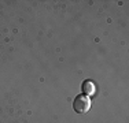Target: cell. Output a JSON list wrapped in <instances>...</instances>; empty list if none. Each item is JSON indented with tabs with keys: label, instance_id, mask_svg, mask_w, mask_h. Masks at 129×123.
<instances>
[{
	"label": "cell",
	"instance_id": "obj_1",
	"mask_svg": "<svg viewBox=\"0 0 129 123\" xmlns=\"http://www.w3.org/2000/svg\"><path fill=\"white\" fill-rule=\"evenodd\" d=\"M73 108L77 113H85L91 108V100L88 96H78L73 101Z\"/></svg>",
	"mask_w": 129,
	"mask_h": 123
},
{
	"label": "cell",
	"instance_id": "obj_2",
	"mask_svg": "<svg viewBox=\"0 0 129 123\" xmlns=\"http://www.w3.org/2000/svg\"><path fill=\"white\" fill-rule=\"evenodd\" d=\"M95 85H93V82H91V81H84V84H82V93L85 94V96H93L95 94Z\"/></svg>",
	"mask_w": 129,
	"mask_h": 123
}]
</instances>
